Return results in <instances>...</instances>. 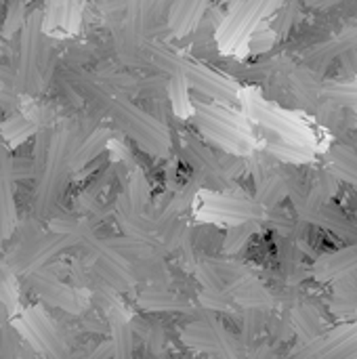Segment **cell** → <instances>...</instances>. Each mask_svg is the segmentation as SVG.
Wrapping results in <instances>:
<instances>
[{
  "label": "cell",
  "instance_id": "cell-1",
  "mask_svg": "<svg viewBox=\"0 0 357 359\" xmlns=\"http://www.w3.org/2000/svg\"><path fill=\"white\" fill-rule=\"evenodd\" d=\"M353 271H357V244L324 255L316 265V276L320 280L349 278Z\"/></svg>",
  "mask_w": 357,
  "mask_h": 359
},
{
  "label": "cell",
  "instance_id": "cell-2",
  "mask_svg": "<svg viewBox=\"0 0 357 359\" xmlns=\"http://www.w3.org/2000/svg\"><path fill=\"white\" fill-rule=\"evenodd\" d=\"M328 170L337 177L357 187V151L351 147H332L326 156Z\"/></svg>",
  "mask_w": 357,
  "mask_h": 359
},
{
  "label": "cell",
  "instance_id": "cell-3",
  "mask_svg": "<svg viewBox=\"0 0 357 359\" xmlns=\"http://www.w3.org/2000/svg\"><path fill=\"white\" fill-rule=\"evenodd\" d=\"M322 95L330 99L332 103L345 105L349 109L357 111V82H345V80H335L322 86Z\"/></svg>",
  "mask_w": 357,
  "mask_h": 359
},
{
  "label": "cell",
  "instance_id": "cell-4",
  "mask_svg": "<svg viewBox=\"0 0 357 359\" xmlns=\"http://www.w3.org/2000/svg\"><path fill=\"white\" fill-rule=\"evenodd\" d=\"M339 76H341L343 80H345V78H356L357 76V48H353V50H347V53L341 57Z\"/></svg>",
  "mask_w": 357,
  "mask_h": 359
}]
</instances>
